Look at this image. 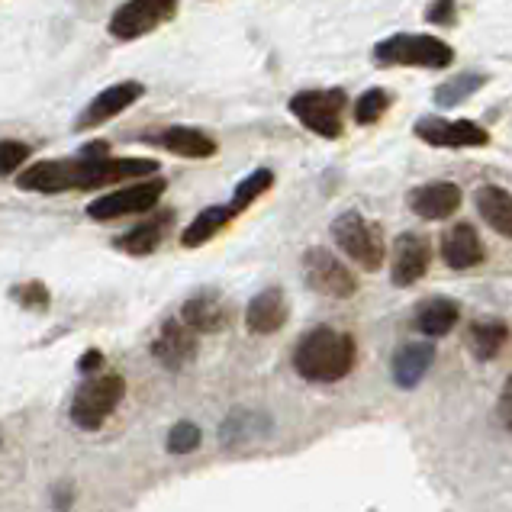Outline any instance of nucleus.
I'll return each instance as SVG.
<instances>
[{
    "label": "nucleus",
    "mask_w": 512,
    "mask_h": 512,
    "mask_svg": "<svg viewBox=\"0 0 512 512\" xmlns=\"http://www.w3.org/2000/svg\"><path fill=\"white\" fill-rule=\"evenodd\" d=\"M81 155H87V158H104V155H110V145H107L104 139H97V142H87L84 149H81Z\"/></svg>",
    "instance_id": "obj_35"
},
{
    "label": "nucleus",
    "mask_w": 512,
    "mask_h": 512,
    "mask_svg": "<svg viewBox=\"0 0 512 512\" xmlns=\"http://www.w3.org/2000/svg\"><path fill=\"white\" fill-rule=\"evenodd\" d=\"M274 187V171H268V168H258V171H252L248 178H242L239 181V187H236V194H232V200H229V207H232V213L236 216H242L252 203L261 197V194H268V190Z\"/></svg>",
    "instance_id": "obj_26"
},
{
    "label": "nucleus",
    "mask_w": 512,
    "mask_h": 512,
    "mask_svg": "<svg viewBox=\"0 0 512 512\" xmlns=\"http://www.w3.org/2000/svg\"><path fill=\"white\" fill-rule=\"evenodd\" d=\"M426 20L432 26H455L458 20V0H432L426 7Z\"/></svg>",
    "instance_id": "obj_32"
},
{
    "label": "nucleus",
    "mask_w": 512,
    "mask_h": 512,
    "mask_svg": "<svg viewBox=\"0 0 512 512\" xmlns=\"http://www.w3.org/2000/svg\"><path fill=\"white\" fill-rule=\"evenodd\" d=\"M165 178H139L136 184L129 187H120L113 190V194H104L97 197L91 207H87V216L97 219V223H107V219H120V216H129V213H149L158 207V200L165 197Z\"/></svg>",
    "instance_id": "obj_8"
},
{
    "label": "nucleus",
    "mask_w": 512,
    "mask_h": 512,
    "mask_svg": "<svg viewBox=\"0 0 512 512\" xmlns=\"http://www.w3.org/2000/svg\"><path fill=\"white\" fill-rule=\"evenodd\" d=\"M332 239L342 248V255L355 261L364 271H377L384 265V236H380V226L364 219L358 210H345L332 219Z\"/></svg>",
    "instance_id": "obj_3"
},
{
    "label": "nucleus",
    "mask_w": 512,
    "mask_h": 512,
    "mask_svg": "<svg viewBox=\"0 0 512 512\" xmlns=\"http://www.w3.org/2000/svg\"><path fill=\"white\" fill-rule=\"evenodd\" d=\"M429 261H432L429 239L419 236V232H403V236H397V242H393V252H390V281L397 287L419 284L429 271Z\"/></svg>",
    "instance_id": "obj_12"
},
{
    "label": "nucleus",
    "mask_w": 512,
    "mask_h": 512,
    "mask_svg": "<svg viewBox=\"0 0 512 512\" xmlns=\"http://www.w3.org/2000/svg\"><path fill=\"white\" fill-rule=\"evenodd\" d=\"M145 142H152V145H158V149L174 152L181 158L216 155V139L203 133V129H194V126H168V129H162V133L145 136Z\"/></svg>",
    "instance_id": "obj_19"
},
{
    "label": "nucleus",
    "mask_w": 512,
    "mask_h": 512,
    "mask_svg": "<svg viewBox=\"0 0 512 512\" xmlns=\"http://www.w3.org/2000/svg\"><path fill=\"white\" fill-rule=\"evenodd\" d=\"M435 361V345L429 339H419V342H403L397 351H393V361H390V374H393V384L400 390H413L419 387V380L429 374Z\"/></svg>",
    "instance_id": "obj_17"
},
{
    "label": "nucleus",
    "mask_w": 512,
    "mask_h": 512,
    "mask_svg": "<svg viewBox=\"0 0 512 512\" xmlns=\"http://www.w3.org/2000/svg\"><path fill=\"white\" fill-rule=\"evenodd\" d=\"M484 242H480L477 229L471 223H458L451 226L442 236V261L451 271H467L477 268L484 261Z\"/></svg>",
    "instance_id": "obj_18"
},
{
    "label": "nucleus",
    "mask_w": 512,
    "mask_h": 512,
    "mask_svg": "<svg viewBox=\"0 0 512 512\" xmlns=\"http://www.w3.org/2000/svg\"><path fill=\"white\" fill-rule=\"evenodd\" d=\"M26 158H29V145L26 142H17V139L0 142V178H7V174L17 171Z\"/></svg>",
    "instance_id": "obj_31"
},
{
    "label": "nucleus",
    "mask_w": 512,
    "mask_h": 512,
    "mask_svg": "<svg viewBox=\"0 0 512 512\" xmlns=\"http://www.w3.org/2000/svg\"><path fill=\"white\" fill-rule=\"evenodd\" d=\"M200 442H203V432H200L197 422L181 419V422H174L171 432H168V451H171V455H190V451L200 448Z\"/></svg>",
    "instance_id": "obj_29"
},
{
    "label": "nucleus",
    "mask_w": 512,
    "mask_h": 512,
    "mask_svg": "<svg viewBox=\"0 0 512 512\" xmlns=\"http://www.w3.org/2000/svg\"><path fill=\"white\" fill-rule=\"evenodd\" d=\"M271 429V422L265 416H255V413H232L226 419V426H223V442L226 445H236V442H248V438H258V435H265Z\"/></svg>",
    "instance_id": "obj_28"
},
{
    "label": "nucleus",
    "mask_w": 512,
    "mask_h": 512,
    "mask_svg": "<svg viewBox=\"0 0 512 512\" xmlns=\"http://www.w3.org/2000/svg\"><path fill=\"white\" fill-rule=\"evenodd\" d=\"M152 358L168 371H181L197 358V332L184 319H168L152 342Z\"/></svg>",
    "instance_id": "obj_13"
},
{
    "label": "nucleus",
    "mask_w": 512,
    "mask_h": 512,
    "mask_svg": "<svg viewBox=\"0 0 512 512\" xmlns=\"http://www.w3.org/2000/svg\"><path fill=\"white\" fill-rule=\"evenodd\" d=\"M509 342V329L500 319H477L467 329V348L477 361H493Z\"/></svg>",
    "instance_id": "obj_24"
},
{
    "label": "nucleus",
    "mask_w": 512,
    "mask_h": 512,
    "mask_svg": "<svg viewBox=\"0 0 512 512\" xmlns=\"http://www.w3.org/2000/svg\"><path fill=\"white\" fill-rule=\"evenodd\" d=\"M300 271H303L306 287L316 290V294H323V297L348 300V297L358 294V277L351 274V268L342 258H335L323 245L306 248L303 258H300Z\"/></svg>",
    "instance_id": "obj_6"
},
{
    "label": "nucleus",
    "mask_w": 512,
    "mask_h": 512,
    "mask_svg": "<svg viewBox=\"0 0 512 512\" xmlns=\"http://www.w3.org/2000/svg\"><path fill=\"white\" fill-rule=\"evenodd\" d=\"M123 397H126V380L120 374L87 380L75 393V400H71V422L84 432H97L110 419L113 409L123 403Z\"/></svg>",
    "instance_id": "obj_5"
},
{
    "label": "nucleus",
    "mask_w": 512,
    "mask_h": 512,
    "mask_svg": "<svg viewBox=\"0 0 512 512\" xmlns=\"http://www.w3.org/2000/svg\"><path fill=\"white\" fill-rule=\"evenodd\" d=\"M358 361V345L348 332L316 326L294 348V371L310 384H339Z\"/></svg>",
    "instance_id": "obj_1"
},
{
    "label": "nucleus",
    "mask_w": 512,
    "mask_h": 512,
    "mask_svg": "<svg viewBox=\"0 0 512 512\" xmlns=\"http://www.w3.org/2000/svg\"><path fill=\"white\" fill-rule=\"evenodd\" d=\"M461 319V306L448 297H429L416 306L413 326L416 332H422L426 339H445V335L455 329V323Z\"/></svg>",
    "instance_id": "obj_21"
},
{
    "label": "nucleus",
    "mask_w": 512,
    "mask_h": 512,
    "mask_svg": "<svg viewBox=\"0 0 512 512\" xmlns=\"http://www.w3.org/2000/svg\"><path fill=\"white\" fill-rule=\"evenodd\" d=\"M178 17V0H126L110 17V36L133 42Z\"/></svg>",
    "instance_id": "obj_7"
},
{
    "label": "nucleus",
    "mask_w": 512,
    "mask_h": 512,
    "mask_svg": "<svg viewBox=\"0 0 512 512\" xmlns=\"http://www.w3.org/2000/svg\"><path fill=\"white\" fill-rule=\"evenodd\" d=\"M413 133L419 142L435 149H484L490 145V133L474 120H445V116H422Z\"/></svg>",
    "instance_id": "obj_9"
},
{
    "label": "nucleus",
    "mask_w": 512,
    "mask_h": 512,
    "mask_svg": "<svg viewBox=\"0 0 512 512\" xmlns=\"http://www.w3.org/2000/svg\"><path fill=\"white\" fill-rule=\"evenodd\" d=\"M10 297H13V303H20L23 310H49V303H52L49 287L42 284V281H33V284H17V287L10 290Z\"/></svg>",
    "instance_id": "obj_30"
},
{
    "label": "nucleus",
    "mask_w": 512,
    "mask_h": 512,
    "mask_svg": "<svg viewBox=\"0 0 512 512\" xmlns=\"http://www.w3.org/2000/svg\"><path fill=\"white\" fill-rule=\"evenodd\" d=\"M142 94H145V87L139 81H120V84L107 87V91H100L91 104L81 110V116L75 120V129L78 133H87V129H97V126L110 123L113 116H120L129 107H136L142 100Z\"/></svg>",
    "instance_id": "obj_11"
},
{
    "label": "nucleus",
    "mask_w": 512,
    "mask_h": 512,
    "mask_svg": "<svg viewBox=\"0 0 512 512\" xmlns=\"http://www.w3.org/2000/svg\"><path fill=\"white\" fill-rule=\"evenodd\" d=\"M496 419H500V426L512 432V374L506 377V384L500 390V400H496Z\"/></svg>",
    "instance_id": "obj_33"
},
{
    "label": "nucleus",
    "mask_w": 512,
    "mask_h": 512,
    "mask_svg": "<svg viewBox=\"0 0 512 512\" xmlns=\"http://www.w3.org/2000/svg\"><path fill=\"white\" fill-rule=\"evenodd\" d=\"M171 226H174V210H162V213H155V216L145 219V223H139L136 229H129L126 236H120L113 245L120 248V252L133 255V258L152 255L155 248L165 242Z\"/></svg>",
    "instance_id": "obj_20"
},
{
    "label": "nucleus",
    "mask_w": 512,
    "mask_h": 512,
    "mask_svg": "<svg viewBox=\"0 0 512 512\" xmlns=\"http://www.w3.org/2000/svg\"><path fill=\"white\" fill-rule=\"evenodd\" d=\"M484 84H487V75H477V71H464V75H458V78H451V81L435 87V104L438 107H458L471 94H477Z\"/></svg>",
    "instance_id": "obj_25"
},
{
    "label": "nucleus",
    "mask_w": 512,
    "mask_h": 512,
    "mask_svg": "<svg viewBox=\"0 0 512 512\" xmlns=\"http://www.w3.org/2000/svg\"><path fill=\"white\" fill-rule=\"evenodd\" d=\"M84 158H52V162H36L20 174V190H36V194H65V190H81Z\"/></svg>",
    "instance_id": "obj_10"
},
{
    "label": "nucleus",
    "mask_w": 512,
    "mask_h": 512,
    "mask_svg": "<svg viewBox=\"0 0 512 512\" xmlns=\"http://www.w3.org/2000/svg\"><path fill=\"white\" fill-rule=\"evenodd\" d=\"M393 107V97L390 91H384V87H371V91H364L355 107H351V116H355L358 126H374L387 116V110Z\"/></svg>",
    "instance_id": "obj_27"
},
{
    "label": "nucleus",
    "mask_w": 512,
    "mask_h": 512,
    "mask_svg": "<svg viewBox=\"0 0 512 512\" xmlns=\"http://www.w3.org/2000/svg\"><path fill=\"white\" fill-rule=\"evenodd\" d=\"M181 319L197 335H216L232 323V303L216 290H200L181 306Z\"/></svg>",
    "instance_id": "obj_14"
},
{
    "label": "nucleus",
    "mask_w": 512,
    "mask_h": 512,
    "mask_svg": "<svg viewBox=\"0 0 512 512\" xmlns=\"http://www.w3.org/2000/svg\"><path fill=\"white\" fill-rule=\"evenodd\" d=\"M232 219H236V213H232L229 203H216V207H207V210H200L194 216V223H190L184 229V236H181V245L184 248H200V245H207L213 236H219Z\"/></svg>",
    "instance_id": "obj_23"
},
{
    "label": "nucleus",
    "mask_w": 512,
    "mask_h": 512,
    "mask_svg": "<svg viewBox=\"0 0 512 512\" xmlns=\"http://www.w3.org/2000/svg\"><path fill=\"white\" fill-rule=\"evenodd\" d=\"M474 207L480 213V219L500 236L512 239V194L506 187L496 184H480L474 194Z\"/></svg>",
    "instance_id": "obj_22"
},
{
    "label": "nucleus",
    "mask_w": 512,
    "mask_h": 512,
    "mask_svg": "<svg viewBox=\"0 0 512 512\" xmlns=\"http://www.w3.org/2000/svg\"><path fill=\"white\" fill-rule=\"evenodd\" d=\"M287 319H290V303L281 287H265L245 306V326L255 335L281 332L287 326Z\"/></svg>",
    "instance_id": "obj_15"
},
{
    "label": "nucleus",
    "mask_w": 512,
    "mask_h": 512,
    "mask_svg": "<svg viewBox=\"0 0 512 512\" xmlns=\"http://www.w3.org/2000/svg\"><path fill=\"white\" fill-rule=\"evenodd\" d=\"M458 207H461V187L451 181H432V184L409 190V210L419 219H429V223L448 219Z\"/></svg>",
    "instance_id": "obj_16"
},
{
    "label": "nucleus",
    "mask_w": 512,
    "mask_h": 512,
    "mask_svg": "<svg viewBox=\"0 0 512 512\" xmlns=\"http://www.w3.org/2000/svg\"><path fill=\"white\" fill-rule=\"evenodd\" d=\"M374 62L384 68H448L455 49L429 33H397L374 46Z\"/></svg>",
    "instance_id": "obj_2"
},
{
    "label": "nucleus",
    "mask_w": 512,
    "mask_h": 512,
    "mask_svg": "<svg viewBox=\"0 0 512 512\" xmlns=\"http://www.w3.org/2000/svg\"><path fill=\"white\" fill-rule=\"evenodd\" d=\"M100 364H104V351L100 348H91V351H84V355L78 358V371L81 374H94Z\"/></svg>",
    "instance_id": "obj_34"
},
{
    "label": "nucleus",
    "mask_w": 512,
    "mask_h": 512,
    "mask_svg": "<svg viewBox=\"0 0 512 512\" xmlns=\"http://www.w3.org/2000/svg\"><path fill=\"white\" fill-rule=\"evenodd\" d=\"M290 113L323 139H339L345 133V110L348 94L342 87H326V91H300L290 97Z\"/></svg>",
    "instance_id": "obj_4"
}]
</instances>
